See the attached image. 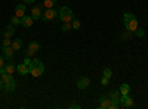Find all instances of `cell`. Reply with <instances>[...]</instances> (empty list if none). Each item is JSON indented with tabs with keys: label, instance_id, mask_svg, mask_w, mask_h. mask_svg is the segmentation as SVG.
I'll use <instances>...</instances> for the list:
<instances>
[{
	"label": "cell",
	"instance_id": "1",
	"mask_svg": "<svg viewBox=\"0 0 148 109\" xmlns=\"http://www.w3.org/2000/svg\"><path fill=\"white\" fill-rule=\"evenodd\" d=\"M43 72H45V65L40 62V60H39V59L31 60V64H30V74H31L34 78H39Z\"/></svg>",
	"mask_w": 148,
	"mask_h": 109
},
{
	"label": "cell",
	"instance_id": "2",
	"mask_svg": "<svg viewBox=\"0 0 148 109\" xmlns=\"http://www.w3.org/2000/svg\"><path fill=\"white\" fill-rule=\"evenodd\" d=\"M123 22H125V27H126L127 31H132L133 32L135 30L138 28V19L135 18L133 14H129V12H127V14H125V15H123Z\"/></svg>",
	"mask_w": 148,
	"mask_h": 109
},
{
	"label": "cell",
	"instance_id": "3",
	"mask_svg": "<svg viewBox=\"0 0 148 109\" xmlns=\"http://www.w3.org/2000/svg\"><path fill=\"white\" fill-rule=\"evenodd\" d=\"M58 16L59 19L62 21V22H71L74 19V14H73V10L67 6H62V7H59L58 10Z\"/></svg>",
	"mask_w": 148,
	"mask_h": 109
},
{
	"label": "cell",
	"instance_id": "4",
	"mask_svg": "<svg viewBox=\"0 0 148 109\" xmlns=\"http://www.w3.org/2000/svg\"><path fill=\"white\" fill-rule=\"evenodd\" d=\"M56 16H58V12H56L55 9H52V7H49L45 14H43L42 19H43L45 22H51V21H53Z\"/></svg>",
	"mask_w": 148,
	"mask_h": 109
},
{
	"label": "cell",
	"instance_id": "5",
	"mask_svg": "<svg viewBox=\"0 0 148 109\" xmlns=\"http://www.w3.org/2000/svg\"><path fill=\"white\" fill-rule=\"evenodd\" d=\"M39 50H40V44L37 43V41H31V43L28 44V49H27V52H25V56L31 58L36 52H39Z\"/></svg>",
	"mask_w": 148,
	"mask_h": 109
},
{
	"label": "cell",
	"instance_id": "6",
	"mask_svg": "<svg viewBox=\"0 0 148 109\" xmlns=\"http://www.w3.org/2000/svg\"><path fill=\"white\" fill-rule=\"evenodd\" d=\"M120 106H121V108H132V106H133V99L130 97L129 94H121Z\"/></svg>",
	"mask_w": 148,
	"mask_h": 109
},
{
	"label": "cell",
	"instance_id": "7",
	"mask_svg": "<svg viewBox=\"0 0 148 109\" xmlns=\"http://www.w3.org/2000/svg\"><path fill=\"white\" fill-rule=\"evenodd\" d=\"M111 99H110V96H101V99H99V109H110L111 108Z\"/></svg>",
	"mask_w": 148,
	"mask_h": 109
},
{
	"label": "cell",
	"instance_id": "8",
	"mask_svg": "<svg viewBox=\"0 0 148 109\" xmlns=\"http://www.w3.org/2000/svg\"><path fill=\"white\" fill-rule=\"evenodd\" d=\"M42 16H43L42 7H40V6H34V7L31 9V18H33L34 21H37V19H42Z\"/></svg>",
	"mask_w": 148,
	"mask_h": 109
},
{
	"label": "cell",
	"instance_id": "9",
	"mask_svg": "<svg viewBox=\"0 0 148 109\" xmlns=\"http://www.w3.org/2000/svg\"><path fill=\"white\" fill-rule=\"evenodd\" d=\"M33 22H34V19L31 18V15H30V16L24 15V16L21 18V25H22V27H25V28H30V27L33 25Z\"/></svg>",
	"mask_w": 148,
	"mask_h": 109
},
{
	"label": "cell",
	"instance_id": "10",
	"mask_svg": "<svg viewBox=\"0 0 148 109\" xmlns=\"http://www.w3.org/2000/svg\"><path fill=\"white\" fill-rule=\"evenodd\" d=\"M89 84H90V80L86 78V77H83V78H80V80L77 81V87H79L80 90H84V89L89 87Z\"/></svg>",
	"mask_w": 148,
	"mask_h": 109
},
{
	"label": "cell",
	"instance_id": "11",
	"mask_svg": "<svg viewBox=\"0 0 148 109\" xmlns=\"http://www.w3.org/2000/svg\"><path fill=\"white\" fill-rule=\"evenodd\" d=\"M110 99H111V102H114V103H120L121 93H120L119 90H113V91H110Z\"/></svg>",
	"mask_w": 148,
	"mask_h": 109
},
{
	"label": "cell",
	"instance_id": "12",
	"mask_svg": "<svg viewBox=\"0 0 148 109\" xmlns=\"http://www.w3.org/2000/svg\"><path fill=\"white\" fill-rule=\"evenodd\" d=\"M16 71H18V74H21V75H27V74H30V66L25 65V64H19L16 66Z\"/></svg>",
	"mask_w": 148,
	"mask_h": 109
},
{
	"label": "cell",
	"instance_id": "13",
	"mask_svg": "<svg viewBox=\"0 0 148 109\" xmlns=\"http://www.w3.org/2000/svg\"><path fill=\"white\" fill-rule=\"evenodd\" d=\"M25 12H27V7H25V5H18V6L15 7V16H18V18H22L24 15H25Z\"/></svg>",
	"mask_w": 148,
	"mask_h": 109
},
{
	"label": "cell",
	"instance_id": "14",
	"mask_svg": "<svg viewBox=\"0 0 148 109\" xmlns=\"http://www.w3.org/2000/svg\"><path fill=\"white\" fill-rule=\"evenodd\" d=\"M14 32H15V25H8L6 27V30H5V32H3V35H5V39H12V35H14Z\"/></svg>",
	"mask_w": 148,
	"mask_h": 109
},
{
	"label": "cell",
	"instance_id": "15",
	"mask_svg": "<svg viewBox=\"0 0 148 109\" xmlns=\"http://www.w3.org/2000/svg\"><path fill=\"white\" fill-rule=\"evenodd\" d=\"M14 49H12V46H6V47H3V56L6 58V59H12V56H14Z\"/></svg>",
	"mask_w": 148,
	"mask_h": 109
},
{
	"label": "cell",
	"instance_id": "16",
	"mask_svg": "<svg viewBox=\"0 0 148 109\" xmlns=\"http://www.w3.org/2000/svg\"><path fill=\"white\" fill-rule=\"evenodd\" d=\"M5 71L8 72V74L14 75V74H15V71H16V68H15V65L12 64V62H9L8 65H5Z\"/></svg>",
	"mask_w": 148,
	"mask_h": 109
},
{
	"label": "cell",
	"instance_id": "17",
	"mask_svg": "<svg viewBox=\"0 0 148 109\" xmlns=\"http://www.w3.org/2000/svg\"><path fill=\"white\" fill-rule=\"evenodd\" d=\"M21 47H22V40H21V39H16V40L12 41V49H14L15 52H16V50H19Z\"/></svg>",
	"mask_w": 148,
	"mask_h": 109
},
{
	"label": "cell",
	"instance_id": "18",
	"mask_svg": "<svg viewBox=\"0 0 148 109\" xmlns=\"http://www.w3.org/2000/svg\"><path fill=\"white\" fill-rule=\"evenodd\" d=\"M121 94H129V91H130V86H129V84H121V86H120V90H119Z\"/></svg>",
	"mask_w": 148,
	"mask_h": 109
},
{
	"label": "cell",
	"instance_id": "19",
	"mask_svg": "<svg viewBox=\"0 0 148 109\" xmlns=\"http://www.w3.org/2000/svg\"><path fill=\"white\" fill-rule=\"evenodd\" d=\"M120 39H121L123 41H127V40H130V39H132V31L121 32V34H120Z\"/></svg>",
	"mask_w": 148,
	"mask_h": 109
},
{
	"label": "cell",
	"instance_id": "20",
	"mask_svg": "<svg viewBox=\"0 0 148 109\" xmlns=\"http://www.w3.org/2000/svg\"><path fill=\"white\" fill-rule=\"evenodd\" d=\"M102 77H107V78H111L113 77V71H111V68H104V71H102Z\"/></svg>",
	"mask_w": 148,
	"mask_h": 109
},
{
	"label": "cell",
	"instance_id": "21",
	"mask_svg": "<svg viewBox=\"0 0 148 109\" xmlns=\"http://www.w3.org/2000/svg\"><path fill=\"white\" fill-rule=\"evenodd\" d=\"M55 3H56V0H43V6L47 7V9H49V7H52Z\"/></svg>",
	"mask_w": 148,
	"mask_h": 109
},
{
	"label": "cell",
	"instance_id": "22",
	"mask_svg": "<svg viewBox=\"0 0 148 109\" xmlns=\"http://www.w3.org/2000/svg\"><path fill=\"white\" fill-rule=\"evenodd\" d=\"M71 27H73L74 30H79V28L82 27V24H80L79 19H73V21H71Z\"/></svg>",
	"mask_w": 148,
	"mask_h": 109
},
{
	"label": "cell",
	"instance_id": "23",
	"mask_svg": "<svg viewBox=\"0 0 148 109\" xmlns=\"http://www.w3.org/2000/svg\"><path fill=\"white\" fill-rule=\"evenodd\" d=\"M10 24H12V25H19V24H21V18H18V16H12V19H10Z\"/></svg>",
	"mask_w": 148,
	"mask_h": 109
},
{
	"label": "cell",
	"instance_id": "24",
	"mask_svg": "<svg viewBox=\"0 0 148 109\" xmlns=\"http://www.w3.org/2000/svg\"><path fill=\"white\" fill-rule=\"evenodd\" d=\"M73 27H71V22H62V31L64 32H67V31H70Z\"/></svg>",
	"mask_w": 148,
	"mask_h": 109
},
{
	"label": "cell",
	"instance_id": "25",
	"mask_svg": "<svg viewBox=\"0 0 148 109\" xmlns=\"http://www.w3.org/2000/svg\"><path fill=\"white\" fill-rule=\"evenodd\" d=\"M133 34L136 35V37H144V35H145V31L141 30V28H136V30L133 31Z\"/></svg>",
	"mask_w": 148,
	"mask_h": 109
},
{
	"label": "cell",
	"instance_id": "26",
	"mask_svg": "<svg viewBox=\"0 0 148 109\" xmlns=\"http://www.w3.org/2000/svg\"><path fill=\"white\" fill-rule=\"evenodd\" d=\"M108 80H110V78L102 77V78H101V86H104V87H105V86H108Z\"/></svg>",
	"mask_w": 148,
	"mask_h": 109
},
{
	"label": "cell",
	"instance_id": "27",
	"mask_svg": "<svg viewBox=\"0 0 148 109\" xmlns=\"http://www.w3.org/2000/svg\"><path fill=\"white\" fill-rule=\"evenodd\" d=\"M6 46H12V41H10V39H5V40H3V44H2V47H6Z\"/></svg>",
	"mask_w": 148,
	"mask_h": 109
},
{
	"label": "cell",
	"instance_id": "28",
	"mask_svg": "<svg viewBox=\"0 0 148 109\" xmlns=\"http://www.w3.org/2000/svg\"><path fill=\"white\" fill-rule=\"evenodd\" d=\"M70 108H71V109H80L82 106H80V105H77V103H71V105H70Z\"/></svg>",
	"mask_w": 148,
	"mask_h": 109
},
{
	"label": "cell",
	"instance_id": "29",
	"mask_svg": "<svg viewBox=\"0 0 148 109\" xmlns=\"http://www.w3.org/2000/svg\"><path fill=\"white\" fill-rule=\"evenodd\" d=\"M24 64H25V65H28V66H30V64H31V60H30V58H28V56H25V59H24Z\"/></svg>",
	"mask_w": 148,
	"mask_h": 109
},
{
	"label": "cell",
	"instance_id": "30",
	"mask_svg": "<svg viewBox=\"0 0 148 109\" xmlns=\"http://www.w3.org/2000/svg\"><path fill=\"white\" fill-rule=\"evenodd\" d=\"M3 58H5V56H0V68L5 66V65H3V64H5V62H3Z\"/></svg>",
	"mask_w": 148,
	"mask_h": 109
},
{
	"label": "cell",
	"instance_id": "31",
	"mask_svg": "<svg viewBox=\"0 0 148 109\" xmlns=\"http://www.w3.org/2000/svg\"><path fill=\"white\" fill-rule=\"evenodd\" d=\"M22 2H24V3H27V5H30V3H34L36 0H22Z\"/></svg>",
	"mask_w": 148,
	"mask_h": 109
},
{
	"label": "cell",
	"instance_id": "32",
	"mask_svg": "<svg viewBox=\"0 0 148 109\" xmlns=\"http://www.w3.org/2000/svg\"><path fill=\"white\" fill-rule=\"evenodd\" d=\"M3 87H5V83H3V80H2V78H0V90H2Z\"/></svg>",
	"mask_w": 148,
	"mask_h": 109
}]
</instances>
